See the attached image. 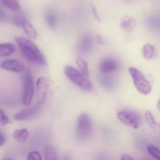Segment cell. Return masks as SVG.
<instances>
[{
    "label": "cell",
    "mask_w": 160,
    "mask_h": 160,
    "mask_svg": "<svg viewBox=\"0 0 160 160\" xmlns=\"http://www.w3.org/2000/svg\"><path fill=\"white\" fill-rule=\"evenodd\" d=\"M136 25L135 19L130 15H125L122 18L120 26L122 29L126 32H131L134 29Z\"/></svg>",
    "instance_id": "obj_12"
},
{
    "label": "cell",
    "mask_w": 160,
    "mask_h": 160,
    "mask_svg": "<svg viewBox=\"0 0 160 160\" xmlns=\"http://www.w3.org/2000/svg\"><path fill=\"white\" fill-rule=\"evenodd\" d=\"M120 160H133L132 158L126 153L122 154Z\"/></svg>",
    "instance_id": "obj_30"
},
{
    "label": "cell",
    "mask_w": 160,
    "mask_h": 160,
    "mask_svg": "<svg viewBox=\"0 0 160 160\" xmlns=\"http://www.w3.org/2000/svg\"><path fill=\"white\" fill-rule=\"evenodd\" d=\"M2 5L14 11H18L20 9V4L18 2L14 0H2L0 1Z\"/></svg>",
    "instance_id": "obj_20"
},
{
    "label": "cell",
    "mask_w": 160,
    "mask_h": 160,
    "mask_svg": "<svg viewBox=\"0 0 160 160\" xmlns=\"http://www.w3.org/2000/svg\"><path fill=\"white\" fill-rule=\"evenodd\" d=\"M14 139L19 143L25 142L29 137V132L26 129H18L16 130L13 135Z\"/></svg>",
    "instance_id": "obj_16"
},
{
    "label": "cell",
    "mask_w": 160,
    "mask_h": 160,
    "mask_svg": "<svg viewBox=\"0 0 160 160\" xmlns=\"http://www.w3.org/2000/svg\"><path fill=\"white\" fill-rule=\"evenodd\" d=\"M118 62L115 59L112 58H105L102 59L99 63V71L102 73L113 72L118 70Z\"/></svg>",
    "instance_id": "obj_8"
},
{
    "label": "cell",
    "mask_w": 160,
    "mask_h": 160,
    "mask_svg": "<svg viewBox=\"0 0 160 160\" xmlns=\"http://www.w3.org/2000/svg\"><path fill=\"white\" fill-rule=\"evenodd\" d=\"M117 117L122 123L134 129H138L141 123L140 116L134 111L121 110L118 113Z\"/></svg>",
    "instance_id": "obj_6"
},
{
    "label": "cell",
    "mask_w": 160,
    "mask_h": 160,
    "mask_svg": "<svg viewBox=\"0 0 160 160\" xmlns=\"http://www.w3.org/2000/svg\"><path fill=\"white\" fill-rule=\"evenodd\" d=\"M25 19V18L21 15H17L13 18V23L15 26L21 27L22 23Z\"/></svg>",
    "instance_id": "obj_27"
},
{
    "label": "cell",
    "mask_w": 160,
    "mask_h": 160,
    "mask_svg": "<svg viewBox=\"0 0 160 160\" xmlns=\"http://www.w3.org/2000/svg\"><path fill=\"white\" fill-rule=\"evenodd\" d=\"M16 50V47L13 44L11 43L0 44V58L12 55Z\"/></svg>",
    "instance_id": "obj_14"
},
{
    "label": "cell",
    "mask_w": 160,
    "mask_h": 160,
    "mask_svg": "<svg viewBox=\"0 0 160 160\" xmlns=\"http://www.w3.org/2000/svg\"><path fill=\"white\" fill-rule=\"evenodd\" d=\"M5 141V137L1 132H0V147L4 144Z\"/></svg>",
    "instance_id": "obj_31"
},
{
    "label": "cell",
    "mask_w": 160,
    "mask_h": 160,
    "mask_svg": "<svg viewBox=\"0 0 160 160\" xmlns=\"http://www.w3.org/2000/svg\"><path fill=\"white\" fill-rule=\"evenodd\" d=\"M147 24L150 28L155 30L159 27V19H157L155 17H150L147 20Z\"/></svg>",
    "instance_id": "obj_22"
},
{
    "label": "cell",
    "mask_w": 160,
    "mask_h": 160,
    "mask_svg": "<svg viewBox=\"0 0 160 160\" xmlns=\"http://www.w3.org/2000/svg\"><path fill=\"white\" fill-rule=\"evenodd\" d=\"M76 63L80 69L81 72L86 76H88L89 75L88 65L86 61L81 58H78L76 60Z\"/></svg>",
    "instance_id": "obj_19"
},
{
    "label": "cell",
    "mask_w": 160,
    "mask_h": 160,
    "mask_svg": "<svg viewBox=\"0 0 160 160\" xmlns=\"http://www.w3.org/2000/svg\"><path fill=\"white\" fill-rule=\"evenodd\" d=\"M0 67L3 70L14 72H21L25 69L23 62L16 59H8L3 61L0 63Z\"/></svg>",
    "instance_id": "obj_9"
},
{
    "label": "cell",
    "mask_w": 160,
    "mask_h": 160,
    "mask_svg": "<svg viewBox=\"0 0 160 160\" xmlns=\"http://www.w3.org/2000/svg\"><path fill=\"white\" fill-rule=\"evenodd\" d=\"M92 13H93V16H94L95 19L98 22H100V16H99V14H98V12H97V11H96V9L94 7H92Z\"/></svg>",
    "instance_id": "obj_29"
},
{
    "label": "cell",
    "mask_w": 160,
    "mask_h": 160,
    "mask_svg": "<svg viewBox=\"0 0 160 160\" xmlns=\"http://www.w3.org/2000/svg\"><path fill=\"white\" fill-rule=\"evenodd\" d=\"M21 27L23 28L25 33L28 38L35 39L37 36V32L33 25L28 19L25 18L22 23Z\"/></svg>",
    "instance_id": "obj_13"
},
{
    "label": "cell",
    "mask_w": 160,
    "mask_h": 160,
    "mask_svg": "<svg viewBox=\"0 0 160 160\" xmlns=\"http://www.w3.org/2000/svg\"><path fill=\"white\" fill-rule=\"evenodd\" d=\"M44 156L45 160H58L56 151L51 146H47L45 148Z\"/></svg>",
    "instance_id": "obj_18"
},
{
    "label": "cell",
    "mask_w": 160,
    "mask_h": 160,
    "mask_svg": "<svg viewBox=\"0 0 160 160\" xmlns=\"http://www.w3.org/2000/svg\"><path fill=\"white\" fill-rule=\"evenodd\" d=\"M128 71L137 90L142 94L146 95L149 93L151 91V85L144 75L139 70L134 67H130Z\"/></svg>",
    "instance_id": "obj_3"
},
{
    "label": "cell",
    "mask_w": 160,
    "mask_h": 160,
    "mask_svg": "<svg viewBox=\"0 0 160 160\" xmlns=\"http://www.w3.org/2000/svg\"><path fill=\"white\" fill-rule=\"evenodd\" d=\"M3 160H11V159H9V158H6V159H4Z\"/></svg>",
    "instance_id": "obj_33"
},
{
    "label": "cell",
    "mask_w": 160,
    "mask_h": 160,
    "mask_svg": "<svg viewBox=\"0 0 160 160\" xmlns=\"http://www.w3.org/2000/svg\"><path fill=\"white\" fill-rule=\"evenodd\" d=\"M9 122V118L5 115L4 111L0 108V125L4 126L6 125Z\"/></svg>",
    "instance_id": "obj_26"
},
{
    "label": "cell",
    "mask_w": 160,
    "mask_h": 160,
    "mask_svg": "<svg viewBox=\"0 0 160 160\" xmlns=\"http://www.w3.org/2000/svg\"><path fill=\"white\" fill-rule=\"evenodd\" d=\"M7 14L6 13L0 8V22H3L7 19Z\"/></svg>",
    "instance_id": "obj_28"
},
{
    "label": "cell",
    "mask_w": 160,
    "mask_h": 160,
    "mask_svg": "<svg viewBox=\"0 0 160 160\" xmlns=\"http://www.w3.org/2000/svg\"><path fill=\"white\" fill-rule=\"evenodd\" d=\"M101 84L106 89L112 90L114 87V83L110 78H103L101 80Z\"/></svg>",
    "instance_id": "obj_23"
},
{
    "label": "cell",
    "mask_w": 160,
    "mask_h": 160,
    "mask_svg": "<svg viewBox=\"0 0 160 160\" xmlns=\"http://www.w3.org/2000/svg\"><path fill=\"white\" fill-rule=\"evenodd\" d=\"M64 72L66 76L75 85L86 91H90L92 86L86 76L72 65L65 66Z\"/></svg>",
    "instance_id": "obj_2"
},
{
    "label": "cell",
    "mask_w": 160,
    "mask_h": 160,
    "mask_svg": "<svg viewBox=\"0 0 160 160\" xmlns=\"http://www.w3.org/2000/svg\"><path fill=\"white\" fill-rule=\"evenodd\" d=\"M92 131V121L88 114L83 113L80 115L78 119L77 133L81 139L88 138Z\"/></svg>",
    "instance_id": "obj_5"
},
{
    "label": "cell",
    "mask_w": 160,
    "mask_h": 160,
    "mask_svg": "<svg viewBox=\"0 0 160 160\" xmlns=\"http://www.w3.org/2000/svg\"><path fill=\"white\" fill-rule=\"evenodd\" d=\"M40 110L39 105L32 106L21 110L14 116V119L17 121H22L32 118L38 113Z\"/></svg>",
    "instance_id": "obj_10"
},
{
    "label": "cell",
    "mask_w": 160,
    "mask_h": 160,
    "mask_svg": "<svg viewBox=\"0 0 160 160\" xmlns=\"http://www.w3.org/2000/svg\"><path fill=\"white\" fill-rule=\"evenodd\" d=\"M97 42H98V44H103L104 43V42L102 37V36H100V35H99V36H97Z\"/></svg>",
    "instance_id": "obj_32"
},
{
    "label": "cell",
    "mask_w": 160,
    "mask_h": 160,
    "mask_svg": "<svg viewBox=\"0 0 160 160\" xmlns=\"http://www.w3.org/2000/svg\"><path fill=\"white\" fill-rule=\"evenodd\" d=\"M145 117L147 122L152 128H153L157 126V122L155 121L153 116L150 111H148L146 112Z\"/></svg>",
    "instance_id": "obj_24"
},
{
    "label": "cell",
    "mask_w": 160,
    "mask_h": 160,
    "mask_svg": "<svg viewBox=\"0 0 160 160\" xmlns=\"http://www.w3.org/2000/svg\"><path fill=\"white\" fill-rule=\"evenodd\" d=\"M45 19L47 24L51 29H56L58 24V19L56 12L53 10H49L46 12Z\"/></svg>",
    "instance_id": "obj_15"
},
{
    "label": "cell",
    "mask_w": 160,
    "mask_h": 160,
    "mask_svg": "<svg viewBox=\"0 0 160 160\" xmlns=\"http://www.w3.org/2000/svg\"><path fill=\"white\" fill-rule=\"evenodd\" d=\"M37 102L38 105L43 104L47 99L49 90V81L44 77L39 78L36 82Z\"/></svg>",
    "instance_id": "obj_7"
},
{
    "label": "cell",
    "mask_w": 160,
    "mask_h": 160,
    "mask_svg": "<svg viewBox=\"0 0 160 160\" xmlns=\"http://www.w3.org/2000/svg\"><path fill=\"white\" fill-rule=\"evenodd\" d=\"M155 48L151 44H146L143 47L142 49V54L143 57L146 59H150L154 56Z\"/></svg>",
    "instance_id": "obj_17"
},
{
    "label": "cell",
    "mask_w": 160,
    "mask_h": 160,
    "mask_svg": "<svg viewBox=\"0 0 160 160\" xmlns=\"http://www.w3.org/2000/svg\"><path fill=\"white\" fill-rule=\"evenodd\" d=\"M23 93L22 101L26 106L30 104L34 95V84L33 78L29 71H25L23 75Z\"/></svg>",
    "instance_id": "obj_4"
},
{
    "label": "cell",
    "mask_w": 160,
    "mask_h": 160,
    "mask_svg": "<svg viewBox=\"0 0 160 160\" xmlns=\"http://www.w3.org/2000/svg\"><path fill=\"white\" fill-rule=\"evenodd\" d=\"M148 153L156 160H160V150L154 146L148 145L147 147Z\"/></svg>",
    "instance_id": "obj_21"
},
{
    "label": "cell",
    "mask_w": 160,
    "mask_h": 160,
    "mask_svg": "<svg viewBox=\"0 0 160 160\" xmlns=\"http://www.w3.org/2000/svg\"><path fill=\"white\" fill-rule=\"evenodd\" d=\"M16 42L25 58L31 62L37 65L45 66L47 61L39 48L33 42L22 37L15 39Z\"/></svg>",
    "instance_id": "obj_1"
},
{
    "label": "cell",
    "mask_w": 160,
    "mask_h": 160,
    "mask_svg": "<svg viewBox=\"0 0 160 160\" xmlns=\"http://www.w3.org/2000/svg\"><path fill=\"white\" fill-rule=\"evenodd\" d=\"M27 160H42V155L36 151H31L28 154Z\"/></svg>",
    "instance_id": "obj_25"
},
{
    "label": "cell",
    "mask_w": 160,
    "mask_h": 160,
    "mask_svg": "<svg viewBox=\"0 0 160 160\" xmlns=\"http://www.w3.org/2000/svg\"><path fill=\"white\" fill-rule=\"evenodd\" d=\"M93 45L92 37L90 35H85L80 39L78 44L79 53L83 55H86L91 52Z\"/></svg>",
    "instance_id": "obj_11"
}]
</instances>
